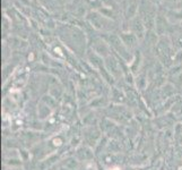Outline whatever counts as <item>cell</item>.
<instances>
[{"label": "cell", "instance_id": "6da1fadb", "mask_svg": "<svg viewBox=\"0 0 182 170\" xmlns=\"http://www.w3.org/2000/svg\"><path fill=\"white\" fill-rule=\"evenodd\" d=\"M110 170H120V169H119V168H117V167H116V168H112V169H110Z\"/></svg>", "mask_w": 182, "mask_h": 170}]
</instances>
